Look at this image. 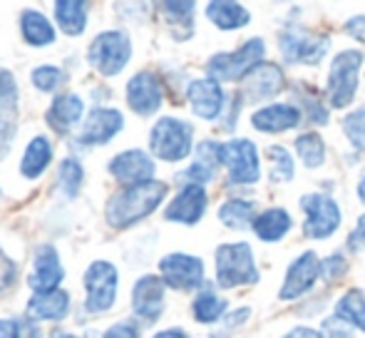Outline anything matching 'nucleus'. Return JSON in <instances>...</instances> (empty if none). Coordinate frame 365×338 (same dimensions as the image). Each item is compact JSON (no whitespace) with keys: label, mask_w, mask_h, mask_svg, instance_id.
<instances>
[{"label":"nucleus","mask_w":365,"mask_h":338,"mask_svg":"<svg viewBox=\"0 0 365 338\" xmlns=\"http://www.w3.org/2000/svg\"><path fill=\"white\" fill-rule=\"evenodd\" d=\"M164 197H167V184L157 182V179L122 189L107 202V222L115 229L132 227L149 217L164 202Z\"/></svg>","instance_id":"1"},{"label":"nucleus","mask_w":365,"mask_h":338,"mask_svg":"<svg viewBox=\"0 0 365 338\" xmlns=\"http://www.w3.org/2000/svg\"><path fill=\"white\" fill-rule=\"evenodd\" d=\"M266 43L261 38H251L234 53H217L209 58L207 73L217 83H236L244 80L256 65L264 63Z\"/></svg>","instance_id":"2"},{"label":"nucleus","mask_w":365,"mask_h":338,"mask_svg":"<svg viewBox=\"0 0 365 338\" xmlns=\"http://www.w3.org/2000/svg\"><path fill=\"white\" fill-rule=\"evenodd\" d=\"M256 281H259V269L249 244H221L217 249V284L221 289L251 286Z\"/></svg>","instance_id":"3"},{"label":"nucleus","mask_w":365,"mask_h":338,"mask_svg":"<svg viewBox=\"0 0 365 338\" xmlns=\"http://www.w3.org/2000/svg\"><path fill=\"white\" fill-rule=\"evenodd\" d=\"M363 60V53H358V50H343V53H338L333 58L326 83V97L331 102V107L343 110V107H348L356 100Z\"/></svg>","instance_id":"4"},{"label":"nucleus","mask_w":365,"mask_h":338,"mask_svg":"<svg viewBox=\"0 0 365 338\" xmlns=\"http://www.w3.org/2000/svg\"><path fill=\"white\" fill-rule=\"evenodd\" d=\"M192 125L177 117H162L152 127L149 135V147L154 157L164 162H182L184 157L192 155Z\"/></svg>","instance_id":"5"},{"label":"nucleus","mask_w":365,"mask_h":338,"mask_svg":"<svg viewBox=\"0 0 365 338\" xmlns=\"http://www.w3.org/2000/svg\"><path fill=\"white\" fill-rule=\"evenodd\" d=\"M279 48L289 65H318L331 48V38L313 30L289 28L279 33Z\"/></svg>","instance_id":"6"},{"label":"nucleus","mask_w":365,"mask_h":338,"mask_svg":"<svg viewBox=\"0 0 365 338\" xmlns=\"http://www.w3.org/2000/svg\"><path fill=\"white\" fill-rule=\"evenodd\" d=\"M132 58V43L122 30L100 33L90 45V65L105 78L120 75Z\"/></svg>","instance_id":"7"},{"label":"nucleus","mask_w":365,"mask_h":338,"mask_svg":"<svg viewBox=\"0 0 365 338\" xmlns=\"http://www.w3.org/2000/svg\"><path fill=\"white\" fill-rule=\"evenodd\" d=\"M301 209L306 212V222H303V234L311 239H328L338 232L341 227V207L336 204V199L328 194H306L301 197Z\"/></svg>","instance_id":"8"},{"label":"nucleus","mask_w":365,"mask_h":338,"mask_svg":"<svg viewBox=\"0 0 365 338\" xmlns=\"http://www.w3.org/2000/svg\"><path fill=\"white\" fill-rule=\"evenodd\" d=\"M221 165L229 169V179L239 184H254L261 177V160L259 150L251 140L236 137L219 147Z\"/></svg>","instance_id":"9"},{"label":"nucleus","mask_w":365,"mask_h":338,"mask_svg":"<svg viewBox=\"0 0 365 338\" xmlns=\"http://www.w3.org/2000/svg\"><path fill=\"white\" fill-rule=\"evenodd\" d=\"M85 309L90 314H105L117 299V269L110 261H95L85 274Z\"/></svg>","instance_id":"10"},{"label":"nucleus","mask_w":365,"mask_h":338,"mask_svg":"<svg viewBox=\"0 0 365 338\" xmlns=\"http://www.w3.org/2000/svg\"><path fill=\"white\" fill-rule=\"evenodd\" d=\"M164 286L174 291H197L204 286V261L192 254H167L159 261Z\"/></svg>","instance_id":"11"},{"label":"nucleus","mask_w":365,"mask_h":338,"mask_svg":"<svg viewBox=\"0 0 365 338\" xmlns=\"http://www.w3.org/2000/svg\"><path fill=\"white\" fill-rule=\"evenodd\" d=\"M318 276H321V259L316 256V252H303L301 256H296L286 271L284 286L279 294L281 301H293L308 294L318 281Z\"/></svg>","instance_id":"12"},{"label":"nucleus","mask_w":365,"mask_h":338,"mask_svg":"<svg viewBox=\"0 0 365 338\" xmlns=\"http://www.w3.org/2000/svg\"><path fill=\"white\" fill-rule=\"evenodd\" d=\"M284 85H286V78L279 65L261 63L244 78V90H241L239 95L244 97V100L261 102V100H269V97H276L284 90Z\"/></svg>","instance_id":"13"},{"label":"nucleus","mask_w":365,"mask_h":338,"mask_svg":"<svg viewBox=\"0 0 365 338\" xmlns=\"http://www.w3.org/2000/svg\"><path fill=\"white\" fill-rule=\"evenodd\" d=\"M164 90L162 83L154 73H137L135 78L127 83V105L137 112V115H154L162 107Z\"/></svg>","instance_id":"14"},{"label":"nucleus","mask_w":365,"mask_h":338,"mask_svg":"<svg viewBox=\"0 0 365 338\" xmlns=\"http://www.w3.org/2000/svg\"><path fill=\"white\" fill-rule=\"evenodd\" d=\"M110 172L117 182L135 187V184H145L154 179V160L142 150H127L110 162Z\"/></svg>","instance_id":"15"},{"label":"nucleus","mask_w":365,"mask_h":338,"mask_svg":"<svg viewBox=\"0 0 365 338\" xmlns=\"http://www.w3.org/2000/svg\"><path fill=\"white\" fill-rule=\"evenodd\" d=\"M187 100L192 105L194 115L202 117V120H217L226 105V95L221 90V83L212 78L194 80L187 87Z\"/></svg>","instance_id":"16"},{"label":"nucleus","mask_w":365,"mask_h":338,"mask_svg":"<svg viewBox=\"0 0 365 338\" xmlns=\"http://www.w3.org/2000/svg\"><path fill=\"white\" fill-rule=\"evenodd\" d=\"M207 204H209L207 189L199 187V184H187V187H182V192L172 199V204L167 207L164 217H167L169 222L197 224L199 219L204 217V212H207Z\"/></svg>","instance_id":"17"},{"label":"nucleus","mask_w":365,"mask_h":338,"mask_svg":"<svg viewBox=\"0 0 365 338\" xmlns=\"http://www.w3.org/2000/svg\"><path fill=\"white\" fill-rule=\"evenodd\" d=\"M132 309L142 321L152 324L164 311V281L159 276H142L132 289Z\"/></svg>","instance_id":"18"},{"label":"nucleus","mask_w":365,"mask_h":338,"mask_svg":"<svg viewBox=\"0 0 365 338\" xmlns=\"http://www.w3.org/2000/svg\"><path fill=\"white\" fill-rule=\"evenodd\" d=\"M65 271L60 264V256L53 247H40L35 252L33 261V274H30V289L35 294H50V291H58L60 281H63Z\"/></svg>","instance_id":"19"},{"label":"nucleus","mask_w":365,"mask_h":338,"mask_svg":"<svg viewBox=\"0 0 365 338\" xmlns=\"http://www.w3.org/2000/svg\"><path fill=\"white\" fill-rule=\"evenodd\" d=\"M301 117L303 112L296 105L276 102V105H266L261 110H256L251 115V125L259 132H266V135H281V132L293 130V127L301 125Z\"/></svg>","instance_id":"20"},{"label":"nucleus","mask_w":365,"mask_h":338,"mask_svg":"<svg viewBox=\"0 0 365 338\" xmlns=\"http://www.w3.org/2000/svg\"><path fill=\"white\" fill-rule=\"evenodd\" d=\"M125 127V117L120 110H107V107H95L82 127L80 140L85 145H105L117 132Z\"/></svg>","instance_id":"21"},{"label":"nucleus","mask_w":365,"mask_h":338,"mask_svg":"<svg viewBox=\"0 0 365 338\" xmlns=\"http://www.w3.org/2000/svg\"><path fill=\"white\" fill-rule=\"evenodd\" d=\"M82 97H77L75 92H65V95H58L53 100L48 110V125L53 127L58 135H68L70 130L80 122L82 117Z\"/></svg>","instance_id":"22"},{"label":"nucleus","mask_w":365,"mask_h":338,"mask_svg":"<svg viewBox=\"0 0 365 338\" xmlns=\"http://www.w3.org/2000/svg\"><path fill=\"white\" fill-rule=\"evenodd\" d=\"M219 142H202V145L197 147V160H194V165L189 169H184L182 174H179V179L187 184H199V187H204L207 182H212L214 179V169L217 165H221V157H219Z\"/></svg>","instance_id":"23"},{"label":"nucleus","mask_w":365,"mask_h":338,"mask_svg":"<svg viewBox=\"0 0 365 338\" xmlns=\"http://www.w3.org/2000/svg\"><path fill=\"white\" fill-rule=\"evenodd\" d=\"M70 311V294L63 289L50 294H35L28 304V319L38 321H60Z\"/></svg>","instance_id":"24"},{"label":"nucleus","mask_w":365,"mask_h":338,"mask_svg":"<svg viewBox=\"0 0 365 338\" xmlns=\"http://www.w3.org/2000/svg\"><path fill=\"white\" fill-rule=\"evenodd\" d=\"M291 214L286 209H266L256 217L254 234L261 242H281L291 232Z\"/></svg>","instance_id":"25"},{"label":"nucleus","mask_w":365,"mask_h":338,"mask_svg":"<svg viewBox=\"0 0 365 338\" xmlns=\"http://www.w3.org/2000/svg\"><path fill=\"white\" fill-rule=\"evenodd\" d=\"M207 18L217 25L219 30H239L249 25L251 15L244 5L229 3V0H214L207 5Z\"/></svg>","instance_id":"26"},{"label":"nucleus","mask_w":365,"mask_h":338,"mask_svg":"<svg viewBox=\"0 0 365 338\" xmlns=\"http://www.w3.org/2000/svg\"><path fill=\"white\" fill-rule=\"evenodd\" d=\"M20 30H23L25 43L35 45V48L50 45L55 40V28L38 10H23V15H20Z\"/></svg>","instance_id":"27"},{"label":"nucleus","mask_w":365,"mask_h":338,"mask_svg":"<svg viewBox=\"0 0 365 338\" xmlns=\"http://www.w3.org/2000/svg\"><path fill=\"white\" fill-rule=\"evenodd\" d=\"M256 217H259V214H256L254 202H246V199H229V202H224L219 207V222L224 224V227L234 229V232L254 227Z\"/></svg>","instance_id":"28"},{"label":"nucleus","mask_w":365,"mask_h":338,"mask_svg":"<svg viewBox=\"0 0 365 338\" xmlns=\"http://www.w3.org/2000/svg\"><path fill=\"white\" fill-rule=\"evenodd\" d=\"M55 20L60 30L68 35H82L87 25V3L80 0H58L55 3Z\"/></svg>","instance_id":"29"},{"label":"nucleus","mask_w":365,"mask_h":338,"mask_svg":"<svg viewBox=\"0 0 365 338\" xmlns=\"http://www.w3.org/2000/svg\"><path fill=\"white\" fill-rule=\"evenodd\" d=\"M336 319H341L343 324L353 326V329L365 334V294L361 289H351L341 296V301L336 304Z\"/></svg>","instance_id":"30"},{"label":"nucleus","mask_w":365,"mask_h":338,"mask_svg":"<svg viewBox=\"0 0 365 338\" xmlns=\"http://www.w3.org/2000/svg\"><path fill=\"white\" fill-rule=\"evenodd\" d=\"M50 160H53L50 142L45 140V137H35V140H30L28 150H25L23 162H20V172H23V177L35 179L45 172V167L50 165Z\"/></svg>","instance_id":"31"},{"label":"nucleus","mask_w":365,"mask_h":338,"mask_svg":"<svg viewBox=\"0 0 365 338\" xmlns=\"http://www.w3.org/2000/svg\"><path fill=\"white\" fill-rule=\"evenodd\" d=\"M226 306H229L226 299H221L212 286H204L197 299H194V306H192L194 319H197L199 324H214L221 316H226Z\"/></svg>","instance_id":"32"},{"label":"nucleus","mask_w":365,"mask_h":338,"mask_svg":"<svg viewBox=\"0 0 365 338\" xmlns=\"http://www.w3.org/2000/svg\"><path fill=\"white\" fill-rule=\"evenodd\" d=\"M296 152L308 169H316L326 162V142L318 132H303L296 137Z\"/></svg>","instance_id":"33"},{"label":"nucleus","mask_w":365,"mask_h":338,"mask_svg":"<svg viewBox=\"0 0 365 338\" xmlns=\"http://www.w3.org/2000/svg\"><path fill=\"white\" fill-rule=\"evenodd\" d=\"M18 115V83L8 70L0 68V117L15 120Z\"/></svg>","instance_id":"34"},{"label":"nucleus","mask_w":365,"mask_h":338,"mask_svg":"<svg viewBox=\"0 0 365 338\" xmlns=\"http://www.w3.org/2000/svg\"><path fill=\"white\" fill-rule=\"evenodd\" d=\"M60 192H65L68 197H75L82 187V167L77 160H65L60 165V172H58V179H55Z\"/></svg>","instance_id":"35"},{"label":"nucleus","mask_w":365,"mask_h":338,"mask_svg":"<svg viewBox=\"0 0 365 338\" xmlns=\"http://www.w3.org/2000/svg\"><path fill=\"white\" fill-rule=\"evenodd\" d=\"M343 135L348 137V142H351L353 147H356L358 152H365V107L356 112H348L346 117H343Z\"/></svg>","instance_id":"36"},{"label":"nucleus","mask_w":365,"mask_h":338,"mask_svg":"<svg viewBox=\"0 0 365 338\" xmlns=\"http://www.w3.org/2000/svg\"><path fill=\"white\" fill-rule=\"evenodd\" d=\"M266 157L271 162V179L274 182H291L293 179V160L284 147H269Z\"/></svg>","instance_id":"37"},{"label":"nucleus","mask_w":365,"mask_h":338,"mask_svg":"<svg viewBox=\"0 0 365 338\" xmlns=\"http://www.w3.org/2000/svg\"><path fill=\"white\" fill-rule=\"evenodd\" d=\"M30 80H33V85L38 87L40 92H53L65 83V73L60 68H55V65H43V68L33 70Z\"/></svg>","instance_id":"38"},{"label":"nucleus","mask_w":365,"mask_h":338,"mask_svg":"<svg viewBox=\"0 0 365 338\" xmlns=\"http://www.w3.org/2000/svg\"><path fill=\"white\" fill-rule=\"evenodd\" d=\"M346 271H348V261L343 254H331L321 261V276H323V281H328V284L343 279Z\"/></svg>","instance_id":"39"},{"label":"nucleus","mask_w":365,"mask_h":338,"mask_svg":"<svg viewBox=\"0 0 365 338\" xmlns=\"http://www.w3.org/2000/svg\"><path fill=\"white\" fill-rule=\"evenodd\" d=\"M298 97H303V112H306V117L311 122H316V125H328V110L323 107V102H318L316 97H311L308 92H296Z\"/></svg>","instance_id":"40"},{"label":"nucleus","mask_w":365,"mask_h":338,"mask_svg":"<svg viewBox=\"0 0 365 338\" xmlns=\"http://www.w3.org/2000/svg\"><path fill=\"white\" fill-rule=\"evenodd\" d=\"M162 10L172 23H187L192 28L194 3H162Z\"/></svg>","instance_id":"41"},{"label":"nucleus","mask_w":365,"mask_h":338,"mask_svg":"<svg viewBox=\"0 0 365 338\" xmlns=\"http://www.w3.org/2000/svg\"><path fill=\"white\" fill-rule=\"evenodd\" d=\"M15 279H18V264L0 249V294L8 291L15 284Z\"/></svg>","instance_id":"42"},{"label":"nucleus","mask_w":365,"mask_h":338,"mask_svg":"<svg viewBox=\"0 0 365 338\" xmlns=\"http://www.w3.org/2000/svg\"><path fill=\"white\" fill-rule=\"evenodd\" d=\"M321 336H323V338H353V331H351V326L343 324L341 319L331 316V319L323 321Z\"/></svg>","instance_id":"43"},{"label":"nucleus","mask_w":365,"mask_h":338,"mask_svg":"<svg viewBox=\"0 0 365 338\" xmlns=\"http://www.w3.org/2000/svg\"><path fill=\"white\" fill-rule=\"evenodd\" d=\"M15 140V120L0 117V160L10 152V145Z\"/></svg>","instance_id":"44"},{"label":"nucleus","mask_w":365,"mask_h":338,"mask_svg":"<svg viewBox=\"0 0 365 338\" xmlns=\"http://www.w3.org/2000/svg\"><path fill=\"white\" fill-rule=\"evenodd\" d=\"M102 338H140V331H137V326L132 324H117L112 326V329H107Z\"/></svg>","instance_id":"45"},{"label":"nucleus","mask_w":365,"mask_h":338,"mask_svg":"<svg viewBox=\"0 0 365 338\" xmlns=\"http://www.w3.org/2000/svg\"><path fill=\"white\" fill-rule=\"evenodd\" d=\"M343 30H346V35H351V38L365 43V15H356V18H351L346 25H343Z\"/></svg>","instance_id":"46"},{"label":"nucleus","mask_w":365,"mask_h":338,"mask_svg":"<svg viewBox=\"0 0 365 338\" xmlns=\"http://www.w3.org/2000/svg\"><path fill=\"white\" fill-rule=\"evenodd\" d=\"M18 338H43V331L33 319H18Z\"/></svg>","instance_id":"47"},{"label":"nucleus","mask_w":365,"mask_h":338,"mask_svg":"<svg viewBox=\"0 0 365 338\" xmlns=\"http://www.w3.org/2000/svg\"><path fill=\"white\" fill-rule=\"evenodd\" d=\"M249 316H251V309H236L234 314H226L224 319H226V326H229V329H236V326L246 324Z\"/></svg>","instance_id":"48"},{"label":"nucleus","mask_w":365,"mask_h":338,"mask_svg":"<svg viewBox=\"0 0 365 338\" xmlns=\"http://www.w3.org/2000/svg\"><path fill=\"white\" fill-rule=\"evenodd\" d=\"M0 338H18V319L0 321Z\"/></svg>","instance_id":"49"},{"label":"nucleus","mask_w":365,"mask_h":338,"mask_svg":"<svg viewBox=\"0 0 365 338\" xmlns=\"http://www.w3.org/2000/svg\"><path fill=\"white\" fill-rule=\"evenodd\" d=\"M284 338H323V336H321V331H316V329H308V326H298V329H291Z\"/></svg>","instance_id":"50"},{"label":"nucleus","mask_w":365,"mask_h":338,"mask_svg":"<svg viewBox=\"0 0 365 338\" xmlns=\"http://www.w3.org/2000/svg\"><path fill=\"white\" fill-rule=\"evenodd\" d=\"M152 338H189V336L184 334L182 329H169V331H159V334Z\"/></svg>","instance_id":"51"},{"label":"nucleus","mask_w":365,"mask_h":338,"mask_svg":"<svg viewBox=\"0 0 365 338\" xmlns=\"http://www.w3.org/2000/svg\"><path fill=\"white\" fill-rule=\"evenodd\" d=\"M353 237L361 239V244L365 247V214L363 217H358V227H356V232H353Z\"/></svg>","instance_id":"52"},{"label":"nucleus","mask_w":365,"mask_h":338,"mask_svg":"<svg viewBox=\"0 0 365 338\" xmlns=\"http://www.w3.org/2000/svg\"><path fill=\"white\" fill-rule=\"evenodd\" d=\"M358 197H361V202L365 204V177L361 179V184H358Z\"/></svg>","instance_id":"53"},{"label":"nucleus","mask_w":365,"mask_h":338,"mask_svg":"<svg viewBox=\"0 0 365 338\" xmlns=\"http://www.w3.org/2000/svg\"><path fill=\"white\" fill-rule=\"evenodd\" d=\"M53 338H77L73 334H65V331H58V334H53Z\"/></svg>","instance_id":"54"}]
</instances>
